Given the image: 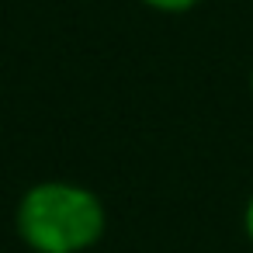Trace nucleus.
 Masks as SVG:
<instances>
[{"label": "nucleus", "mask_w": 253, "mask_h": 253, "mask_svg": "<svg viewBox=\"0 0 253 253\" xmlns=\"http://www.w3.org/2000/svg\"><path fill=\"white\" fill-rule=\"evenodd\" d=\"M139 4L156 11V14H191L201 0H139Z\"/></svg>", "instance_id": "obj_2"}, {"label": "nucleus", "mask_w": 253, "mask_h": 253, "mask_svg": "<svg viewBox=\"0 0 253 253\" xmlns=\"http://www.w3.org/2000/svg\"><path fill=\"white\" fill-rule=\"evenodd\" d=\"M14 229L32 253H87L108 232V208L77 180H39L18 198Z\"/></svg>", "instance_id": "obj_1"}, {"label": "nucleus", "mask_w": 253, "mask_h": 253, "mask_svg": "<svg viewBox=\"0 0 253 253\" xmlns=\"http://www.w3.org/2000/svg\"><path fill=\"white\" fill-rule=\"evenodd\" d=\"M250 97H253V70H250Z\"/></svg>", "instance_id": "obj_4"}, {"label": "nucleus", "mask_w": 253, "mask_h": 253, "mask_svg": "<svg viewBox=\"0 0 253 253\" xmlns=\"http://www.w3.org/2000/svg\"><path fill=\"white\" fill-rule=\"evenodd\" d=\"M243 232H246V243L253 246V194H250L246 205H243Z\"/></svg>", "instance_id": "obj_3"}]
</instances>
